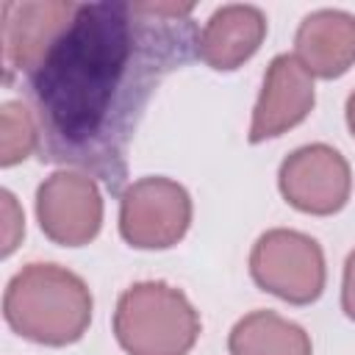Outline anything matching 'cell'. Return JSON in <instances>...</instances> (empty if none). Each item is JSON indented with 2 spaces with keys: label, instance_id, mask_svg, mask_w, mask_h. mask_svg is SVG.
Returning a JSON list of instances; mask_svg holds the SVG:
<instances>
[{
  "label": "cell",
  "instance_id": "cell-1",
  "mask_svg": "<svg viewBox=\"0 0 355 355\" xmlns=\"http://www.w3.org/2000/svg\"><path fill=\"white\" fill-rule=\"evenodd\" d=\"M194 3L97 0L75 17L25 75L36 153L75 166L119 194L128 150L161 80L197 58Z\"/></svg>",
  "mask_w": 355,
  "mask_h": 355
},
{
  "label": "cell",
  "instance_id": "cell-2",
  "mask_svg": "<svg viewBox=\"0 0 355 355\" xmlns=\"http://www.w3.org/2000/svg\"><path fill=\"white\" fill-rule=\"evenodd\" d=\"M6 322L25 338L64 347L83 336L92 322L86 283L55 263H28L17 272L3 297Z\"/></svg>",
  "mask_w": 355,
  "mask_h": 355
},
{
  "label": "cell",
  "instance_id": "cell-3",
  "mask_svg": "<svg viewBox=\"0 0 355 355\" xmlns=\"http://www.w3.org/2000/svg\"><path fill=\"white\" fill-rule=\"evenodd\" d=\"M114 333L130 355H186L200 336V316L183 291L150 280L119 297Z\"/></svg>",
  "mask_w": 355,
  "mask_h": 355
},
{
  "label": "cell",
  "instance_id": "cell-4",
  "mask_svg": "<svg viewBox=\"0 0 355 355\" xmlns=\"http://www.w3.org/2000/svg\"><path fill=\"white\" fill-rule=\"evenodd\" d=\"M252 280L275 297L305 305L324 288V255L322 247L297 230L263 233L250 255Z\"/></svg>",
  "mask_w": 355,
  "mask_h": 355
},
{
  "label": "cell",
  "instance_id": "cell-5",
  "mask_svg": "<svg viewBox=\"0 0 355 355\" xmlns=\"http://www.w3.org/2000/svg\"><path fill=\"white\" fill-rule=\"evenodd\" d=\"M191 222L189 191L169 178H141L122 191L119 230L130 247L164 250L183 239Z\"/></svg>",
  "mask_w": 355,
  "mask_h": 355
},
{
  "label": "cell",
  "instance_id": "cell-6",
  "mask_svg": "<svg viewBox=\"0 0 355 355\" xmlns=\"http://www.w3.org/2000/svg\"><path fill=\"white\" fill-rule=\"evenodd\" d=\"M78 3L69 0H6L0 3V36H3V67L6 80L28 75L61 36L75 17Z\"/></svg>",
  "mask_w": 355,
  "mask_h": 355
},
{
  "label": "cell",
  "instance_id": "cell-7",
  "mask_svg": "<svg viewBox=\"0 0 355 355\" xmlns=\"http://www.w3.org/2000/svg\"><path fill=\"white\" fill-rule=\"evenodd\" d=\"M36 216L44 236L64 247L92 241L103 222L97 183L83 172H55L36 191Z\"/></svg>",
  "mask_w": 355,
  "mask_h": 355
},
{
  "label": "cell",
  "instance_id": "cell-8",
  "mask_svg": "<svg viewBox=\"0 0 355 355\" xmlns=\"http://www.w3.org/2000/svg\"><path fill=\"white\" fill-rule=\"evenodd\" d=\"M283 197L305 214H336L349 197V164L327 144H308L294 150L277 175Z\"/></svg>",
  "mask_w": 355,
  "mask_h": 355
},
{
  "label": "cell",
  "instance_id": "cell-9",
  "mask_svg": "<svg viewBox=\"0 0 355 355\" xmlns=\"http://www.w3.org/2000/svg\"><path fill=\"white\" fill-rule=\"evenodd\" d=\"M311 108H313V80L308 69L297 61V55L288 53L275 55L252 111L250 141L258 144L263 139L280 136L283 130L302 122Z\"/></svg>",
  "mask_w": 355,
  "mask_h": 355
},
{
  "label": "cell",
  "instance_id": "cell-10",
  "mask_svg": "<svg viewBox=\"0 0 355 355\" xmlns=\"http://www.w3.org/2000/svg\"><path fill=\"white\" fill-rule=\"evenodd\" d=\"M297 61L316 78H338L355 64V17L319 8L297 28Z\"/></svg>",
  "mask_w": 355,
  "mask_h": 355
},
{
  "label": "cell",
  "instance_id": "cell-11",
  "mask_svg": "<svg viewBox=\"0 0 355 355\" xmlns=\"http://www.w3.org/2000/svg\"><path fill=\"white\" fill-rule=\"evenodd\" d=\"M266 17L255 6H222L216 8L202 33L197 55L211 69H236L241 67L263 42Z\"/></svg>",
  "mask_w": 355,
  "mask_h": 355
},
{
  "label": "cell",
  "instance_id": "cell-12",
  "mask_svg": "<svg viewBox=\"0 0 355 355\" xmlns=\"http://www.w3.org/2000/svg\"><path fill=\"white\" fill-rule=\"evenodd\" d=\"M230 355H311L308 333L275 311H252L227 338Z\"/></svg>",
  "mask_w": 355,
  "mask_h": 355
},
{
  "label": "cell",
  "instance_id": "cell-13",
  "mask_svg": "<svg viewBox=\"0 0 355 355\" xmlns=\"http://www.w3.org/2000/svg\"><path fill=\"white\" fill-rule=\"evenodd\" d=\"M36 150V122L33 111L22 100L3 103L0 111V164L14 166Z\"/></svg>",
  "mask_w": 355,
  "mask_h": 355
},
{
  "label": "cell",
  "instance_id": "cell-14",
  "mask_svg": "<svg viewBox=\"0 0 355 355\" xmlns=\"http://www.w3.org/2000/svg\"><path fill=\"white\" fill-rule=\"evenodd\" d=\"M3 208H6V244H3V255H8L17 247V239L25 233L22 216L17 214V202L11 191H3Z\"/></svg>",
  "mask_w": 355,
  "mask_h": 355
},
{
  "label": "cell",
  "instance_id": "cell-15",
  "mask_svg": "<svg viewBox=\"0 0 355 355\" xmlns=\"http://www.w3.org/2000/svg\"><path fill=\"white\" fill-rule=\"evenodd\" d=\"M341 308L349 319H355V250L344 263V288H341Z\"/></svg>",
  "mask_w": 355,
  "mask_h": 355
},
{
  "label": "cell",
  "instance_id": "cell-16",
  "mask_svg": "<svg viewBox=\"0 0 355 355\" xmlns=\"http://www.w3.org/2000/svg\"><path fill=\"white\" fill-rule=\"evenodd\" d=\"M347 125H349V130H352V136H355V92H352L349 100H347Z\"/></svg>",
  "mask_w": 355,
  "mask_h": 355
}]
</instances>
